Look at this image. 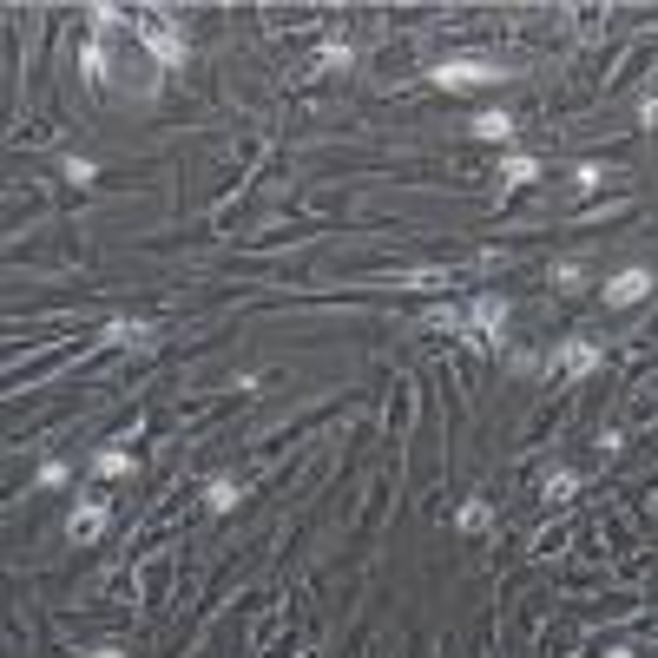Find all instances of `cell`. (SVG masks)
Segmentation results:
<instances>
[{"label":"cell","mask_w":658,"mask_h":658,"mask_svg":"<svg viewBox=\"0 0 658 658\" xmlns=\"http://www.w3.org/2000/svg\"><path fill=\"white\" fill-rule=\"evenodd\" d=\"M501 79H507L501 66H494V60H474V53L428 66V86H441V93H481V86H501Z\"/></svg>","instance_id":"obj_1"},{"label":"cell","mask_w":658,"mask_h":658,"mask_svg":"<svg viewBox=\"0 0 658 658\" xmlns=\"http://www.w3.org/2000/svg\"><path fill=\"white\" fill-rule=\"evenodd\" d=\"M132 33H139V47L158 60V73H172V66H185L191 60V40L178 27H165L158 14H145V20H132Z\"/></svg>","instance_id":"obj_2"},{"label":"cell","mask_w":658,"mask_h":658,"mask_svg":"<svg viewBox=\"0 0 658 658\" xmlns=\"http://www.w3.org/2000/svg\"><path fill=\"white\" fill-rule=\"evenodd\" d=\"M652 290H658L652 270H645V264H626V270H612V277H606V290H599V297H606V310H639Z\"/></svg>","instance_id":"obj_3"},{"label":"cell","mask_w":658,"mask_h":658,"mask_svg":"<svg viewBox=\"0 0 658 658\" xmlns=\"http://www.w3.org/2000/svg\"><path fill=\"white\" fill-rule=\"evenodd\" d=\"M468 329H474V343H481V349H494V343L507 336V297L481 290V297H474V310H468Z\"/></svg>","instance_id":"obj_4"},{"label":"cell","mask_w":658,"mask_h":658,"mask_svg":"<svg viewBox=\"0 0 658 658\" xmlns=\"http://www.w3.org/2000/svg\"><path fill=\"white\" fill-rule=\"evenodd\" d=\"M599 362H606V349H599V343H586V336H566V343H553L547 369H560V376H593Z\"/></svg>","instance_id":"obj_5"},{"label":"cell","mask_w":658,"mask_h":658,"mask_svg":"<svg viewBox=\"0 0 658 658\" xmlns=\"http://www.w3.org/2000/svg\"><path fill=\"white\" fill-rule=\"evenodd\" d=\"M106 520H112L106 501H73V514H66V540H99Z\"/></svg>","instance_id":"obj_6"},{"label":"cell","mask_w":658,"mask_h":658,"mask_svg":"<svg viewBox=\"0 0 658 658\" xmlns=\"http://www.w3.org/2000/svg\"><path fill=\"white\" fill-rule=\"evenodd\" d=\"M474 139H481V145H514V119H507V112L501 106H487V112H474Z\"/></svg>","instance_id":"obj_7"},{"label":"cell","mask_w":658,"mask_h":658,"mask_svg":"<svg viewBox=\"0 0 658 658\" xmlns=\"http://www.w3.org/2000/svg\"><path fill=\"white\" fill-rule=\"evenodd\" d=\"M237 501H244V481H237V474H211V481H204V507H211V514H231Z\"/></svg>","instance_id":"obj_8"},{"label":"cell","mask_w":658,"mask_h":658,"mask_svg":"<svg viewBox=\"0 0 658 658\" xmlns=\"http://www.w3.org/2000/svg\"><path fill=\"white\" fill-rule=\"evenodd\" d=\"M533 178H540V158H533V152H507L501 158V198L520 191V185H533Z\"/></svg>","instance_id":"obj_9"},{"label":"cell","mask_w":658,"mask_h":658,"mask_svg":"<svg viewBox=\"0 0 658 658\" xmlns=\"http://www.w3.org/2000/svg\"><path fill=\"white\" fill-rule=\"evenodd\" d=\"M86 468H93L99 481H126V474H132V455H126V448H93V461H86Z\"/></svg>","instance_id":"obj_10"},{"label":"cell","mask_w":658,"mask_h":658,"mask_svg":"<svg viewBox=\"0 0 658 658\" xmlns=\"http://www.w3.org/2000/svg\"><path fill=\"white\" fill-rule=\"evenodd\" d=\"M152 336H158L152 323H106V343L119 349H152Z\"/></svg>","instance_id":"obj_11"},{"label":"cell","mask_w":658,"mask_h":658,"mask_svg":"<svg viewBox=\"0 0 658 658\" xmlns=\"http://www.w3.org/2000/svg\"><path fill=\"white\" fill-rule=\"evenodd\" d=\"M455 527H461V533H487V527H494V501H461Z\"/></svg>","instance_id":"obj_12"},{"label":"cell","mask_w":658,"mask_h":658,"mask_svg":"<svg viewBox=\"0 0 658 658\" xmlns=\"http://www.w3.org/2000/svg\"><path fill=\"white\" fill-rule=\"evenodd\" d=\"M422 329H448V336H461V329H468V316H461L455 303H435V310H422Z\"/></svg>","instance_id":"obj_13"},{"label":"cell","mask_w":658,"mask_h":658,"mask_svg":"<svg viewBox=\"0 0 658 658\" xmlns=\"http://www.w3.org/2000/svg\"><path fill=\"white\" fill-rule=\"evenodd\" d=\"M573 487H580V474H573V468H547V474H540V494H547V501H566Z\"/></svg>","instance_id":"obj_14"},{"label":"cell","mask_w":658,"mask_h":658,"mask_svg":"<svg viewBox=\"0 0 658 658\" xmlns=\"http://www.w3.org/2000/svg\"><path fill=\"white\" fill-rule=\"evenodd\" d=\"M86 20H93V40H112V33H119V7H106V0H99V7H86Z\"/></svg>","instance_id":"obj_15"},{"label":"cell","mask_w":658,"mask_h":658,"mask_svg":"<svg viewBox=\"0 0 658 658\" xmlns=\"http://www.w3.org/2000/svg\"><path fill=\"white\" fill-rule=\"evenodd\" d=\"M79 66H86V79H93V86H99V79H106V40H86V53H79Z\"/></svg>","instance_id":"obj_16"},{"label":"cell","mask_w":658,"mask_h":658,"mask_svg":"<svg viewBox=\"0 0 658 658\" xmlns=\"http://www.w3.org/2000/svg\"><path fill=\"white\" fill-rule=\"evenodd\" d=\"M323 66H356V47L349 40H323Z\"/></svg>","instance_id":"obj_17"},{"label":"cell","mask_w":658,"mask_h":658,"mask_svg":"<svg viewBox=\"0 0 658 658\" xmlns=\"http://www.w3.org/2000/svg\"><path fill=\"white\" fill-rule=\"evenodd\" d=\"M573 185H580V191H599V185H606V172H599L593 158H586V165H573Z\"/></svg>","instance_id":"obj_18"},{"label":"cell","mask_w":658,"mask_h":658,"mask_svg":"<svg viewBox=\"0 0 658 658\" xmlns=\"http://www.w3.org/2000/svg\"><path fill=\"white\" fill-rule=\"evenodd\" d=\"M60 172L73 178V185H86V178H93V158H79V152H73V158H60Z\"/></svg>","instance_id":"obj_19"},{"label":"cell","mask_w":658,"mask_h":658,"mask_svg":"<svg viewBox=\"0 0 658 658\" xmlns=\"http://www.w3.org/2000/svg\"><path fill=\"white\" fill-rule=\"evenodd\" d=\"M66 474H73L66 461H47V468H40V487H66Z\"/></svg>","instance_id":"obj_20"},{"label":"cell","mask_w":658,"mask_h":658,"mask_svg":"<svg viewBox=\"0 0 658 658\" xmlns=\"http://www.w3.org/2000/svg\"><path fill=\"white\" fill-rule=\"evenodd\" d=\"M639 126H645V132H658V93H645V99H639Z\"/></svg>","instance_id":"obj_21"},{"label":"cell","mask_w":658,"mask_h":658,"mask_svg":"<svg viewBox=\"0 0 658 658\" xmlns=\"http://www.w3.org/2000/svg\"><path fill=\"white\" fill-rule=\"evenodd\" d=\"M86 658H126V645H93Z\"/></svg>","instance_id":"obj_22"},{"label":"cell","mask_w":658,"mask_h":658,"mask_svg":"<svg viewBox=\"0 0 658 658\" xmlns=\"http://www.w3.org/2000/svg\"><path fill=\"white\" fill-rule=\"evenodd\" d=\"M606 658H639V652H632V645H606Z\"/></svg>","instance_id":"obj_23"}]
</instances>
